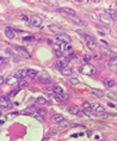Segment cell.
<instances>
[{
  "label": "cell",
  "instance_id": "cell-1",
  "mask_svg": "<svg viewBox=\"0 0 117 141\" xmlns=\"http://www.w3.org/2000/svg\"><path fill=\"white\" fill-rule=\"evenodd\" d=\"M80 72H81L83 74H85V75H93V74H96L97 70L94 68L92 65H90V63H86L85 66H81Z\"/></svg>",
  "mask_w": 117,
  "mask_h": 141
},
{
  "label": "cell",
  "instance_id": "cell-2",
  "mask_svg": "<svg viewBox=\"0 0 117 141\" xmlns=\"http://www.w3.org/2000/svg\"><path fill=\"white\" fill-rule=\"evenodd\" d=\"M28 20H29V24L31 26H33V28H39L42 25V18L39 16H32Z\"/></svg>",
  "mask_w": 117,
  "mask_h": 141
},
{
  "label": "cell",
  "instance_id": "cell-3",
  "mask_svg": "<svg viewBox=\"0 0 117 141\" xmlns=\"http://www.w3.org/2000/svg\"><path fill=\"white\" fill-rule=\"evenodd\" d=\"M56 42L59 43V44H61V43H66V44H68L70 42V37L68 35H66V34H60V35H56Z\"/></svg>",
  "mask_w": 117,
  "mask_h": 141
},
{
  "label": "cell",
  "instance_id": "cell-4",
  "mask_svg": "<svg viewBox=\"0 0 117 141\" xmlns=\"http://www.w3.org/2000/svg\"><path fill=\"white\" fill-rule=\"evenodd\" d=\"M99 20H100L104 25H106V26L114 24V19H111V17L108 16L106 13H100V15H99Z\"/></svg>",
  "mask_w": 117,
  "mask_h": 141
},
{
  "label": "cell",
  "instance_id": "cell-5",
  "mask_svg": "<svg viewBox=\"0 0 117 141\" xmlns=\"http://www.w3.org/2000/svg\"><path fill=\"white\" fill-rule=\"evenodd\" d=\"M13 47H15V49L18 52V55H19L20 57H23V59H29V57H30L29 52H28L26 49H24L23 47H18V46H13Z\"/></svg>",
  "mask_w": 117,
  "mask_h": 141
},
{
  "label": "cell",
  "instance_id": "cell-6",
  "mask_svg": "<svg viewBox=\"0 0 117 141\" xmlns=\"http://www.w3.org/2000/svg\"><path fill=\"white\" fill-rule=\"evenodd\" d=\"M91 108H92V110H94L96 114H98V115H103V114H105V109H104V106H101L100 104H98V103H93V104H91Z\"/></svg>",
  "mask_w": 117,
  "mask_h": 141
},
{
  "label": "cell",
  "instance_id": "cell-7",
  "mask_svg": "<svg viewBox=\"0 0 117 141\" xmlns=\"http://www.w3.org/2000/svg\"><path fill=\"white\" fill-rule=\"evenodd\" d=\"M68 112L72 114V115H75V116H83V112H81V110L79 108L78 105H72L68 108Z\"/></svg>",
  "mask_w": 117,
  "mask_h": 141
},
{
  "label": "cell",
  "instance_id": "cell-8",
  "mask_svg": "<svg viewBox=\"0 0 117 141\" xmlns=\"http://www.w3.org/2000/svg\"><path fill=\"white\" fill-rule=\"evenodd\" d=\"M54 97L57 102H63V101H67L69 98V94L66 93V92H63V93H54Z\"/></svg>",
  "mask_w": 117,
  "mask_h": 141
},
{
  "label": "cell",
  "instance_id": "cell-9",
  "mask_svg": "<svg viewBox=\"0 0 117 141\" xmlns=\"http://www.w3.org/2000/svg\"><path fill=\"white\" fill-rule=\"evenodd\" d=\"M38 80L39 83H42V84H49L50 83V77L48 75L47 73H41V74H38Z\"/></svg>",
  "mask_w": 117,
  "mask_h": 141
},
{
  "label": "cell",
  "instance_id": "cell-10",
  "mask_svg": "<svg viewBox=\"0 0 117 141\" xmlns=\"http://www.w3.org/2000/svg\"><path fill=\"white\" fill-rule=\"evenodd\" d=\"M55 68H57V70H62V68H65V67H67L68 66V61L67 60H57L56 62L54 63Z\"/></svg>",
  "mask_w": 117,
  "mask_h": 141
},
{
  "label": "cell",
  "instance_id": "cell-11",
  "mask_svg": "<svg viewBox=\"0 0 117 141\" xmlns=\"http://www.w3.org/2000/svg\"><path fill=\"white\" fill-rule=\"evenodd\" d=\"M49 30L50 31H53V32H55L56 35H60V34H65V30L63 29H61L60 26H57V25H54V24H50L49 26Z\"/></svg>",
  "mask_w": 117,
  "mask_h": 141
},
{
  "label": "cell",
  "instance_id": "cell-12",
  "mask_svg": "<svg viewBox=\"0 0 117 141\" xmlns=\"http://www.w3.org/2000/svg\"><path fill=\"white\" fill-rule=\"evenodd\" d=\"M86 47L88 48L90 50H94V49L97 48V41H96L93 37L87 39V41H86Z\"/></svg>",
  "mask_w": 117,
  "mask_h": 141
},
{
  "label": "cell",
  "instance_id": "cell-13",
  "mask_svg": "<svg viewBox=\"0 0 117 141\" xmlns=\"http://www.w3.org/2000/svg\"><path fill=\"white\" fill-rule=\"evenodd\" d=\"M96 28H97V30L100 32V34H110V32H111L110 28H108L106 25H100V24H96Z\"/></svg>",
  "mask_w": 117,
  "mask_h": 141
},
{
  "label": "cell",
  "instance_id": "cell-14",
  "mask_svg": "<svg viewBox=\"0 0 117 141\" xmlns=\"http://www.w3.org/2000/svg\"><path fill=\"white\" fill-rule=\"evenodd\" d=\"M5 35H6V37L10 39H13L16 37V34H15V30L13 29H11L10 26H7L6 29H5Z\"/></svg>",
  "mask_w": 117,
  "mask_h": 141
},
{
  "label": "cell",
  "instance_id": "cell-15",
  "mask_svg": "<svg viewBox=\"0 0 117 141\" xmlns=\"http://www.w3.org/2000/svg\"><path fill=\"white\" fill-rule=\"evenodd\" d=\"M92 111V108H91V104L88 102H85L83 104V114H86V115H90Z\"/></svg>",
  "mask_w": 117,
  "mask_h": 141
},
{
  "label": "cell",
  "instance_id": "cell-16",
  "mask_svg": "<svg viewBox=\"0 0 117 141\" xmlns=\"http://www.w3.org/2000/svg\"><path fill=\"white\" fill-rule=\"evenodd\" d=\"M60 11L63 12V13H66V15H69V16H72V17L77 16L75 11H74V10H72V8H69V7H61V8H60Z\"/></svg>",
  "mask_w": 117,
  "mask_h": 141
},
{
  "label": "cell",
  "instance_id": "cell-17",
  "mask_svg": "<svg viewBox=\"0 0 117 141\" xmlns=\"http://www.w3.org/2000/svg\"><path fill=\"white\" fill-rule=\"evenodd\" d=\"M5 81H6L7 85H15V84L18 83V79H17L15 75H8L7 78L5 79Z\"/></svg>",
  "mask_w": 117,
  "mask_h": 141
},
{
  "label": "cell",
  "instance_id": "cell-18",
  "mask_svg": "<svg viewBox=\"0 0 117 141\" xmlns=\"http://www.w3.org/2000/svg\"><path fill=\"white\" fill-rule=\"evenodd\" d=\"M37 75H38L37 70H26V77H28V78L35 79Z\"/></svg>",
  "mask_w": 117,
  "mask_h": 141
},
{
  "label": "cell",
  "instance_id": "cell-19",
  "mask_svg": "<svg viewBox=\"0 0 117 141\" xmlns=\"http://www.w3.org/2000/svg\"><path fill=\"white\" fill-rule=\"evenodd\" d=\"M15 77H16L17 79H23L24 77H26V70H18L15 73Z\"/></svg>",
  "mask_w": 117,
  "mask_h": 141
},
{
  "label": "cell",
  "instance_id": "cell-20",
  "mask_svg": "<svg viewBox=\"0 0 117 141\" xmlns=\"http://www.w3.org/2000/svg\"><path fill=\"white\" fill-rule=\"evenodd\" d=\"M105 13H106L108 16L111 17V19H116V18H117V11H116V10L109 8V10H106V11H105Z\"/></svg>",
  "mask_w": 117,
  "mask_h": 141
},
{
  "label": "cell",
  "instance_id": "cell-21",
  "mask_svg": "<svg viewBox=\"0 0 117 141\" xmlns=\"http://www.w3.org/2000/svg\"><path fill=\"white\" fill-rule=\"evenodd\" d=\"M61 73H62L63 75H67V77H68V75H72V74H73V70L67 66V67H65V68L61 70Z\"/></svg>",
  "mask_w": 117,
  "mask_h": 141
},
{
  "label": "cell",
  "instance_id": "cell-22",
  "mask_svg": "<svg viewBox=\"0 0 117 141\" xmlns=\"http://www.w3.org/2000/svg\"><path fill=\"white\" fill-rule=\"evenodd\" d=\"M91 93L94 94V96H97V97H103V96L105 94V92H104L103 90H96V88H93V90H91Z\"/></svg>",
  "mask_w": 117,
  "mask_h": 141
},
{
  "label": "cell",
  "instance_id": "cell-23",
  "mask_svg": "<svg viewBox=\"0 0 117 141\" xmlns=\"http://www.w3.org/2000/svg\"><path fill=\"white\" fill-rule=\"evenodd\" d=\"M115 85V80H112V79H106V80H104V86L105 87H112Z\"/></svg>",
  "mask_w": 117,
  "mask_h": 141
},
{
  "label": "cell",
  "instance_id": "cell-24",
  "mask_svg": "<svg viewBox=\"0 0 117 141\" xmlns=\"http://www.w3.org/2000/svg\"><path fill=\"white\" fill-rule=\"evenodd\" d=\"M53 120H54L56 123H61L62 121H65L63 116H62V115H60V114H57V115H54V116H53Z\"/></svg>",
  "mask_w": 117,
  "mask_h": 141
},
{
  "label": "cell",
  "instance_id": "cell-25",
  "mask_svg": "<svg viewBox=\"0 0 117 141\" xmlns=\"http://www.w3.org/2000/svg\"><path fill=\"white\" fill-rule=\"evenodd\" d=\"M53 91H54L55 93H63V92H65L62 87L59 86V85H55V86L53 87Z\"/></svg>",
  "mask_w": 117,
  "mask_h": 141
},
{
  "label": "cell",
  "instance_id": "cell-26",
  "mask_svg": "<svg viewBox=\"0 0 117 141\" xmlns=\"http://www.w3.org/2000/svg\"><path fill=\"white\" fill-rule=\"evenodd\" d=\"M60 46H61V49L65 50V52H72V47L68 46V44H66V43H61Z\"/></svg>",
  "mask_w": 117,
  "mask_h": 141
},
{
  "label": "cell",
  "instance_id": "cell-27",
  "mask_svg": "<svg viewBox=\"0 0 117 141\" xmlns=\"http://www.w3.org/2000/svg\"><path fill=\"white\" fill-rule=\"evenodd\" d=\"M24 114L25 115H33V114H36V109L35 108H30V109H26L25 111H24Z\"/></svg>",
  "mask_w": 117,
  "mask_h": 141
},
{
  "label": "cell",
  "instance_id": "cell-28",
  "mask_svg": "<svg viewBox=\"0 0 117 141\" xmlns=\"http://www.w3.org/2000/svg\"><path fill=\"white\" fill-rule=\"evenodd\" d=\"M36 103H38V104H47V99L43 98V97H37L36 98Z\"/></svg>",
  "mask_w": 117,
  "mask_h": 141
},
{
  "label": "cell",
  "instance_id": "cell-29",
  "mask_svg": "<svg viewBox=\"0 0 117 141\" xmlns=\"http://www.w3.org/2000/svg\"><path fill=\"white\" fill-rule=\"evenodd\" d=\"M93 59H94V60H98V61H100L101 59H103L101 53H99V52H96V53L93 54Z\"/></svg>",
  "mask_w": 117,
  "mask_h": 141
},
{
  "label": "cell",
  "instance_id": "cell-30",
  "mask_svg": "<svg viewBox=\"0 0 117 141\" xmlns=\"http://www.w3.org/2000/svg\"><path fill=\"white\" fill-rule=\"evenodd\" d=\"M32 116L36 118L37 121H39L41 123H44V118H43V116H41V115H38V114H33Z\"/></svg>",
  "mask_w": 117,
  "mask_h": 141
},
{
  "label": "cell",
  "instance_id": "cell-31",
  "mask_svg": "<svg viewBox=\"0 0 117 141\" xmlns=\"http://www.w3.org/2000/svg\"><path fill=\"white\" fill-rule=\"evenodd\" d=\"M36 114H38V115H41V116H44V115H46V114H47V110L46 109H42V108H41V109H36Z\"/></svg>",
  "mask_w": 117,
  "mask_h": 141
},
{
  "label": "cell",
  "instance_id": "cell-32",
  "mask_svg": "<svg viewBox=\"0 0 117 141\" xmlns=\"http://www.w3.org/2000/svg\"><path fill=\"white\" fill-rule=\"evenodd\" d=\"M106 96L109 97L110 99H112V101H117V94L114 93V92H110V93H106Z\"/></svg>",
  "mask_w": 117,
  "mask_h": 141
},
{
  "label": "cell",
  "instance_id": "cell-33",
  "mask_svg": "<svg viewBox=\"0 0 117 141\" xmlns=\"http://www.w3.org/2000/svg\"><path fill=\"white\" fill-rule=\"evenodd\" d=\"M74 59H77V55L74 54V53H70V54L68 55V56H67V59H66V60H67V61L69 62L70 60H74Z\"/></svg>",
  "mask_w": 117,
  "mask_h": 141
},
{
  "label": "cell",
  "instance_id": "cell-34",
  "mask_svg": "<svg viewBox=\"0 0 117 141\" xmlns=\"http://www.w3.org/2000/svg\"><path fill=\"white\" fill-rule=\"evenodd\" d=\"M69 81H70V84H72V85H79V83H80V81H79V79H77V78H72Z\"/></svg>",
  "mask_w": 117,
  "mask_h": 141
},
{
  "label": "cell",
  "instance_id": "cell-35",
  "mask_svg": "<svg viewBox=\"0 0 117 141\" xmlns=\"http://www.w3.org/2000/svg\"><path fill=\"white\" fill-rule=\"evenodd\" d=\"M55 54H56V56H57L59 60L62 59V52H61V50H55Z\"/></svg>",
  "mask_w": 117,
  "mask_h": 141
},
{
  "label": "cell",
  "instance_id": "cell-36",
  "mask_svg": "<svg viewBox=\"0 0 117 141\" xmlns=\"http://www.w3.org/2000/svg\"><path fill=\"white\" fill-rule=\"evenodd\" d=\"M117 65V57L116 59H111L109 62V66H116Z\"/></svg>",
  "mask_w": 117,
  "mask_h": 141
},
{
  "label": "cell",
  "instance_id": "cell-37",
  "mask_svg": "<svg viewBox=\"0 0 117 141\" xmlns=\"http://www.w3.org/2000/svg\"><path fill=\"white\" fill-rule=\"evenodd\" d=\"M19 86L20 87H26L28 86V83H26L25 80H20V81H19Z\"/></svg>",
  "mask_w": 117,
  "mask_h": 141
},
{
  "label": "cell",
  "instance_id": "cell-38",
  "mask_svg": "<svg viewBox=\"0 0 117 141\" xmlns=\"http://www.w3.org/2000/svg\"><path fill=\"white\" fill-rule=\"evenodd\" d=\"M51 91H53V88H51V87H49V86H46V87H44V92H47L48 94L51 93Z\"/></svg>",
  "mask_w": 117,
  "mask_h": 141
},
{
  "label": "cell",
  "instance_id": "cell-39",
  "mask_svg": "<svg viewBox=\"0 0 117 141\" xmlns=\"http://www.w3.org/2000/svg\"><path fill=\"white\" fill-rule=\"evenodd\" d=\"M83 59H84L85 62H90V61H91V56H90V55H84Z\"/></svg>",
  "mask_w": 117,
  "mask_h": 141
},
{
  "label": "cell",
  "instance_id": "cell-40",
  "mask_svg": "<svg viewBox=\"0 0 117 141\" xmlns=\"http://www.w3.org/2000/svg\"><path fill=\"white\" fill-rule=\"evenodd\" d=\"M18 115V112H12V114H10V115H7V118H11V117H15V116H17Z\"/></svg>",
  "mask_w": 117,
  "mask_h": 141
},
{
  "label": "cell",
  "instance_id": "cell-41",
  "mask_svg": "<svg viewBox=\"0 0 117 141\" xmlns=\"http://www.w3.org/2000/svg\"><path fill=\"white\" fill-rule=\"evenodd\" d=\"M25 41H33V39H35V37H33V36H28V37H25Z\"/></svg>",
  "mask_w": 117,
  "mask_h": 141
},
{
  "label": "cell",
  "instance_id": "cell-42",
  "mask_svg": "<svg viewBox=\"0 0 117 141\" xmlns=\"http://www.w3.org/2000/svg\"><path fill=\"white\" fill-rule=\"evenodd\" d=\"M10 97V96H8ZM8 97H0V102H6L8 99Z\"/></svg>",
  "mask_w": 117,
  "mask_h": 141
},
{
  "label": "cell",
  "instance_id": "cell-43",
  "mask_svg": "<svg viewBox=\"0 0 117 141\" xmlns=\"http://www.w3.org/2000/svg\"><path fill=\"white\" fill-rule=\"evenodd\" d=\"M20 19H22V20H28V17L24 16V15H22V16H20Z\"/></svg>",
  "mask_w": 117,
  "mask_h": 141
},
{
  "label": "cell",
  "instance_id": "cell-44",
  "mask_svg": "<svg viewBox=\"0 0 117 141\" xmlns=\"http://www.w3.org/2000/svg\"><path fill=\"white\" fill-rule=\"evenodd\" d=\"M17 92H18V90H15V91H12V92L10 93V96H15V94L17 93Z\"/></svg>",
  "mask_w": 117,
  "mask_h": 141
},
{
  "label": "cell",
  "instance_id": "cell-45",
  "mask_svg": "<svg viewBox=\"0 0 117 141\" xmlns=\"http://www.w3.org/2000/svg\"><path fill=\"white\" fill-rule=\"evenodd\" d=\"M4 83V78L2 77H0V86H1V84Z\"/></svg>",
  "mask_w": 117,
  "mask_h": 141
},
{
  "label": "cell",
  "instance_id": "cell-46",
  "mask_svg": "<svg viewBox=\"0 0 117 141\" xmlns=\"http://www.w3.org/2000/svg\"><path fill=\"white\" fill-rule=\"evenodd\" d=\"M0 124H4V120H0Z\"/></svg>",
  "mask_w": 117,
  "mask_h": 141
},
{
  "label": "cell",
  "instance_id": "cell-47",
  "mask_svg": "<svg viewBox=\"0 0 117 141\" xmlns=\"http://www.w3.org/2000/svg\"><path fill=\"white\" fill-rule=\"evenodd\" d=\"M100 141H110L109 139H106V140H100Z\"/></svg>",
  "mask_w": 117,
  "mask_h": 141
},
{
  "label": "cell",
  "instance_id": "cell-48",
  "mask_svg": "<svg viewBox=\"0 0 117 141\" xmlns=\"http://www.w3.org/2000/svg\"><path fill=\"white\" fill-rule=\"evenodd\" d=\"M1 61H2V57H1V56H0V62H1Z\"/></svg>",
  "mask_w": 117,
  "mask_h": 141
},
{
  "label": "cell",
  "instance_id": "cell-49",
  "mask_svg": "<svg viewBox=\"0 0 117 141\" xmlns=\"http://www.w3.org/2000/svg\"><path fill=\"white\" fill-rule=\"evenodd\" d=\"M0 115H1V110H0Z\"/></svg>",
  "mask_w": 117,
  "mask_h": 141
},
{
  "label": "cell",
  "instance_id": "cell-50",
  "mask_svg": "<svg viewBox=\"0 0 117 141\" xmlns=\"http://www.w3.org/2000/svg\"><path fill=\"white\" fill-rule=\"evenodd\" d=\"M0 49H1V44H0Z\"/></svg>",
  "mask_w": 117,
  "mask_h": 141
},
{
  "label": "cell",
  "instance_id": "cell-51",
  "mask_svg": "<svg viewBox=\"0 0 117 141\" xmlns=\"http://www.w3.org/2000/svg\"><path fill=\"white\" fill-rule=\"evenodd\" d=\"M116 11H117V10H116Z\"/></svg>",
  "mask_w": 117,
  "mask_h": 141
}]
</instances>
